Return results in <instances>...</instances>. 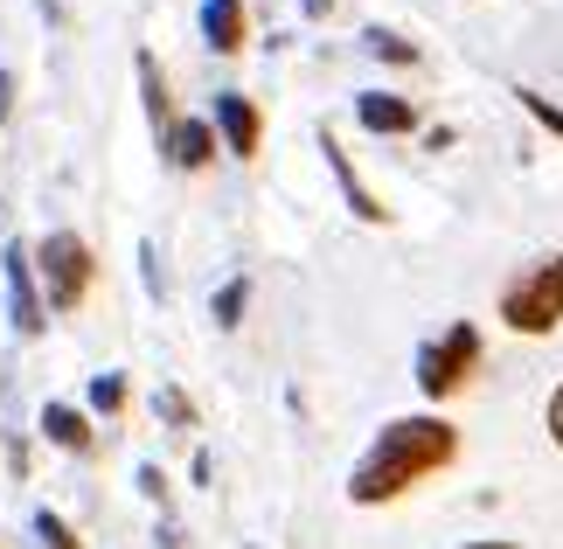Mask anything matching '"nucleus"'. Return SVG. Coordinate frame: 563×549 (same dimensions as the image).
Here are the masks:
<instances>
[{
    "label": "nucleus",
    "instance_id": "nucleus-1",
    "mask_svg": "<svg viewBox=\"0 0 563 549\" xmlns=\"http://www.w3.org/2000/svg\"><path fill=\"white\" fill-rule=\"evenodd\" d=\"M460 446L466 438H460L452 417H389L369 438V452L355 459L349 501L355 508H389V501H404L410 487H424V480L460 466Z\"/></svg>",
    "mask_w": 563,
    "mask_h": 549
},
{
    "label": "nucleus",
    "instance_id": "nucleus-2",
    "mask_svg": "<svg viewBox=\"0 0 563 549\" xmlns=\"http://www.w3.org/2000/svg\"><path fill=\"white\" fill-rule=\"evenodd\" d=\"M501 320L529 341H550L563 327V251H543L501 285Z\"/></svg>",
    "mask_w": 563,
    "mask_h": 549
},
{
    "label": "nucleus",
    "instance_id": "nucleus-3",
    "mask_svg": "<svg viewBox=\"0 0 563 549\" xmlns=\"http://www.w3.org/2000/svg\"><path fill=\"white\" fill-rule=\"evenodd\" d=\"M29 257H35V285H42V306H49V314H77V306L91 299L98 257L77 230H49Z\"/></svg>",
    "mask_w": 563,
    "mask_h": 549
},
{
    "label": "nucleus",
    "instance_id": "nucleus-4",
    "mask_svg": "<svg viewBox=\"0 0 563 549\" xmlns=\"http://www.w3.org/2000/svg\"><path fill=\"white\" fill-rule=\"evenodd\" d=\"M481 355H487V348H481V327H473V320H452L445 334H431L418 348V369H410V376H418V389H424L431 404H452L473 383Z\"/></svg>",
    "mask_w": 563,
    "mask_h": 549
},
{
    "label": "nucleus",
    "instance_id": "nucleus-5",
    "mask_svg": "<svg viewBox=\"0 0 563 549\" xmlns=\"http://www.w3.org/2000/svg\"><path fill=\"white\" fill-rule=\"evenodd\" d=\"M0 265H8V320L21 327V341H35L42 327H49V306H42V285H35V257H29V244H14L0 251Z\"/></svg>",
    "mask_w": 563,
    "mask_h": 549
},
{
    "label": "nucleus",
    "instance_id": "nucleus-6",
    "mask_svg": "<svg viewBox=\"0 0 563 549\" xmlns=\"http://www.w3.org/2000/svg\"><path fill=\"white\" fill-rule=\"evenodd\" d=\"M209 125H216V146L236 153V161H251V153L265 146V112H257V98H244V91H216Z\"/></svg>",
    "mask_w": 563,
    "mask_h": 549
},
{
    "label": "nucleus",
    "instance_id": "nucleus-7",
    "mask_svg": "<svg viewBox=\"0 0 563 549\" xmlns=\"http://www.w3.org/2000/svg\"><path fill=\"white\" fill-rule=\"evenodd\" d=\"M355 125L376 133V140H404V133H418V105L397 98V91H362L355 98Z\"/></svg>",
    "mask_w": 563,
    "mask_h": 549
},
{
    "label": "nucleus",
    "instance_id": "nucleus-8",
    "mask_svg": "<svg viewBox=\"0 0 563 549\" xmlns=\"http://www.w3.org/2000/svg\"><path fill=\"white\" fill-rule=\"evenodd\" d=\"M202 42H209L216 56H244L251 8H244V0H202Z\"/></svg>",
    "mask_w": 563,
    "mask_h": 549
},
{
    "label": "nucleus",
    "instance_id": "nucleus-9",
    "mask_svg": "<svg viewBox=\"0 0 563 549\" xmlns=\"http://www.w3.org/2000/svg\"><path fill=\"white\" fill-rule=\"evenodd\" d=\"M161 146H167V167L202 174V167L216 161V125H209V119H175V125L161 133Z\"/></svg>",
    "mask_w": 563,
    "mask_h": 549
},
{
    "label": "nucleus",
    "instance_id": "nucleus-10",
    "mask_svg": "<svg viewBox=\"0 0 563 549\" xmlns=\"http://www.w3.org/2000/svg\"><path fill=\"white\" fill-rule=\"evenodd\" d=\"M320 153H328V167H334V182H341V195H349V209L362 216V223H389V209L376 202V195H369V182H362V174H355V161H349V153H341V140L334 133H320Z\"/></svg>",
    "mask_w": 563,
    "mask_h": 549
},
{
    "label": "nucleus",
    "instance_id": "nucleus-11",
    "mask_svg": "<svg viewBox=\"0 0 563 549\" xmlns=\"http://www.w3.org/2000/svg\"><path fill=\"white\" fill-rule=\"evenodd\" d=\"M35 425H42V438H49L56 452H91V446H98L91 417H84L77 404H63V397H49V404H42V417H35Z\"/></svg>",
    "mask_w": 563,
    "mask_h": 549
},
{
    "label": "nucleus",
    "instance_id": "nucleus-12",
    "mask_svg": "<svg viewBox=\"0 0 563 549\" xmlns=\"http://www.w3.org/2000/svg\"><path fill=\"white\" fill-rule=\"evenodd\" d=\"M140 98H146V119L161 125H175V98H167V77H161V56L154 50H140Z\"/></svg>",
    "mask_w": 563,
    "mask_h": 549
},
{
    "label": "nucleus",
    "instance_id": "nucleus-13",
    "mask_svg": "<svg viewBox=\"0 0 563 549\" xmlns=\"http://www.w3.org/2000/svg\"><path fill=\"white\" fill-rule=\"evenodd\" d=\"M125 404H133V389H125L119 369H104V376H91V410L98 417H125Z\"/></svg>",
    "mask_w": 563,
    "mask_h": 549
},
{
    "label": "nucleus",
    "instance_id": "nucleus-14",
    "mask_svg": "<svg viewBox=\"0 0 563 549\" xmlns=\"http://www.w3.org/2000/svg\"><path fill=\"white\" fill-rule=\"evenodd\" d=\"M244 306H251V278H223V293H216L209 314H216V327L230 334V327H244Z\"/></svg>",
    "mask_w": 563,
    "mask_h": 549
},
{
    "label": "nucleus",
    "instance_id": "nucleus-15",
    "mask_svg": "<svg viewBox=\"0 0 563 549\" xmlns=\"http://www.w3.org/2000/svg\"><path fill=\"white\" fill-rule=\"evenodd\" d=\"M362 50H369L376 63H418V42H404L389 29H362Z\"/></svg>",
    "mask_w": 563,
    "mask_h": 549
},
{
    "label": "nucleus",
    "instance_id": "nucleus-16",
    "mask_svg": "<svg viewBox=\"0 0 563 549\" xmlns=\"http://www.w3.org/2000/svg\"><path fill=\"white\" fill-rule=\"evenodd\" d=\"M29 529H35V542H42V549H84V542H77V529H70V521H63L56 508H35Z\"/></svg>",
    "mask_w": 563,
    "mask_h": 549
},
{
    "label": "nucleus",
    "instance_id": "nucleus-17",
    "mask_svg": "<svg viewBox=\"0 0 563 549\" xmlns=\"http://www.w3.org/2000/svg\"><path fill=\"white\" fill-rule=\"evenodd\" d=\"M522 112H529L536 125H543V133H550V140H563V105H550L543 91H522Z\"/></svg>",
    "mask_w": 563,
    "mask_h": 549
},
{
    "label": "nucleus",
    "instance_id": "nucleus-18",
    "mask_svg": "<svg viewBox=\"0 0 563 549\" xmlns=\"http://www.w3.org/2000/svg\"><path fill=\"white\" fill-rule=\"evenodd\" d=\"M154 410H161L175 431H195V404L181 397V389H161V397H154Z\"/></svg>",
    "mask_w": 563,
    "mask_h": 549
},
{
    "label": "nucleus",
    "instance_id": "nucleus-19",
    "mask_svg": "<svg viewBox=\"0 0 563 549\" xmlns=\"http://www.w3.org/2000/svg\"><path fill=\"white\" fill-rule=\"evenodd\" d=\"M543 431H550V446L563 452V383L550 389V404H543Z\"/></svg>",
    "mask_w": 563,
    "mask_h": 549
},
{
    "label": "nucleus",
    "instance_id": "nucleus-20",
    "mask_svg": "<svg viewBox=\"0 0 563 549\" xmlns=\"http://www.w3.org/2000/svg\"><path fill=\"white\" fill-rule=\"evenodd\" d=\"M140 265H146V285H154V299L167 293V278H161V251L154 244H140Z\"/></svg>",
    "mask_w": 563,
    "mask_h": 549
},
{
    "label": "nucleus",
    "instance_id": "nucleus-21",
    "mask_svg": "<svg viewBox=\"0 0 563 549\" xmlns=\"http://www.w3.org/2000/svg\"><path fill=\"white\" fill-rule=\"evenodd\" d=\"M140 494H146V501H167V480H161V466H140Z\"/></svg>",
    "mask_w": 563,
    "mask_h": 549
},
{
    "label": "nucleus",
    "instance_id": "nucleus-22",
    "mask_svg": "<svg viewBox=\"0 0 563 549\" xmlns=\"http://www.w3.org/2000/svg\"><path fill=\"white\" fill-rule=\"evenodd\" d=\"M8 105H14V77L0 70V119H8Z\"/></svg>",
    "mask_w": 563,
    "mask_h": 549
},
{
    "label": "nucleus",
    "instance_id": "nucleus-23",
    "mask_svg": "<svg viewBox=\"0 0 563 549\" xmlns=\"http://www.w3.org/2000/svg\"><path fill=\"white\" fill-rule=\"evenodd\" d=\"M466 549H522V542H501V536H487V542H466Z\"/></svg>",
    "mask_w": 563,
    "mask_h": 549
},
{
    "label": "nucleus",
    "instance_id": "nucleus-24",
    "mask_svg": "<svg viewBox=\"0 0 563 549\" xmlns=\"http://www.w3.org/2000/svg\"><path fill=\"white\" fill-rule=\"evenodd\" d=\"M307 14H328V0H307Z\"/></svg>",
    "mask_w": 563,
    "mask_h": 549
}]
</instances>
